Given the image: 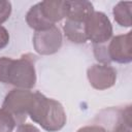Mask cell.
I'll return each instance as SVG.
<instances>
[{
    "mask_svg": "<svg viewBox=\"0 0 132 132\" xmlns=\"http://www.w3.org/2000/svg\"><path fill=\"white\" fill-rule=\"evenodd\" d=\"M32 56L25 55L20 59L0 58V81L12 85L18 89H32L36 84V71Z\"/></svg>",
    "mask_w": 132,
    "mask_h": 132,
    "instance_id": "1",
    "label": "cell"
},
{
    "mask_svg": "<svg viewBox=\"0 0 132 132\" xmlns=\"http://www.w3.org/2000/svg\"><path fill=\"white\" fill-rule=\"evenodd\" d=\"M8 43H9V33L2 25H0V50L6 47Z\"/></svg>",
    "mask_w": 132,
    "mask_h": 132,
    "instance_id": "17",
    "label": "cell"
},
{
    "mask_svg": "<svg viewBox=\"0 0 132 132\" xmlns=\"http://www.w3.org/2000/svg\"><path fill=\"white\" fill-rule=\"evenodd\" d=\"M63 30L65 36L74 43H85L88 41L85 30V22L66 19V22L63 26Z\"/></svg>",
    "mask_w": 132,
    "mask_h": 132,
    "instance_id": "10",
    "label": "cell"
},
{
    "mask_svg": "<svg viewBox=\"0 0 132 132\" xmlns=\"http://www.w3.org/2000/svg\"><path fill=\"white\" fill-rule=\"evenodd\" d=\"M76 132H108L104 127L99 125H90L79 128Z\"/></svg>",
    "mask_w": 132,
    "mask_h": 132,
    "instance_id": "18",
    "label": "cell"
},
{
    "mask_svg": "<svg viewBox=\"0 0 132 132\" xmlns=\"http://www.w3.org/2000/svg\"><path fill=\"white\" fill-rule=\"evenodd\" d=\"M15 132H40V130L31 124H21L18 126Z\"/></svg>",
    "mask_w": 132,
    "mask_h": 132,
    "instance_id": "19",
    "label": "cell"
},
{
    "mask_svg": "<svg viewBox=\"0 0 132 132\" xmlns=\"http://www.w3.org/2000/svg\"><path fill=\"white\" fill-rule=\"evenodd\" d=\"M26 22H27V25L31 29L35 30V32L43 31V30L52 28L53 26H56V25H52L50 22H47L44 19L43 14L40 11V7L38 3L30 7V9L28 10L26 14Z\"/></svg>",
    "mask_w": 132,
    "mask_h": 132,
    "instance_id": "11",
    "label": "cell"
},
{
    "mask_svg": "<svg viewBox=\"0 0 132 132\" xmlns=\"http://www.w3.org/2000/svg\"><path fill=\"white\" fill-rule=\"evenodd\" d=\"M132 111L131 106H126L121 113L119 114V119L117 125L113 129V132H132Z\"/></svg>",
    "mask_w": 132,
    "mask_h": 132,
    "instance_id": "13",
    "label": "cell"
},
{
    "mask_svg": "<svg viewBox=\"0 0 132 132\" xmlns=\"http://www.w3.org/2000/svg\"><path fill=\"white\" fill-rule=\"evenodd\" d=\"M31 120L48 132L61 130L67 121L63 105L52 98L45 97L40 92H35L34 102L29 110Z\"/></svg>",
    "mask_w": 132,
    "mask_h": 132,
    "instance_id": "2",
    "label": "cell"
},
{
    "mask_svg": "<svg viewBox=\"0 0 132 132\" xmlns=\"http://www.w3.org/2000/svg\"><path fill=\"white\" fill-rule=\"evenodd\" d=\"M35 92L26 89H12L4 98L2 108L7 110L15 120L16 125L24 124L34 102Z\"/></svg>",
    "mask_w": 132,
    "mask_h": 132,
    "instance_id": "3",
    "label": "cell"
},
{
    "mask_svg": "<svg viewBox=\"0 0 132 132\" xmlns=\"http://www.w3.org/2000/svg\"><path fill=\"white\" fill-rule=\"evenodd\" d=\"M11 13V3L9 1L0 0V25L5 23Z\"/></svg>",
    "mask_w": 132,
    "mask_h": 132,
    "instance_id": "16",
    "label": "cell"
},
{
    "mask_svg": "<svg viewBox=\"0 0 132 132\" xmlns=\"http://www.w3.org/2000/svg\"><path fill=\"white\" fill-rule=\"evenodd\" d=\"M94 55H95L96 60L100 64L109 65L110 60L108 58L106 45H104V43L103 44H94Z\"/></svg>",
    "mask_w": 132,
    "mask_h": 132,
    "instance_id": "15",
    "label": "cell"
},
{
    "mask_svg": "<svg viewBox=\"0 0 132 132\" xmlns=\"http://www.w3.org/2000/svg\"><path fill=\"white\" fill-rule=\"evenodd\" d=\"M15 126L14 118L4 108H0V132H12Z\"/></svg>",
    "mask_w": 132,
    "mask_h": 132,
    "instance_id": "14",
    "label": "cell"
},
{
    "mask_svg": "<svg viewBox=\"0 0 132 132\" xmlns=\"http://www.w3.org/2000/svg\"><path fill=\"white\" fill-rule=\"evenodd\" d=\"M87 77L90 85L99 91L111 88L117 80V71L106 64H94L87 70Z\"/></svg>",
    "mask_w": 132,
    "mask_h": 132,
    "instance_id": "7",
    "label": "cell"
},
{
    "mask_svg": "<svg viewBox=\"0 0 132 132\" xmlns=\"http://www.w3.org/2000/svg\"><path fill=\"white\" fill-rule=\"evenodd\" d=\"M110 62L128 64L132 61V32L112 37L106 46Z\"/></svg>",
    "mask_w": 132,
    "mask_h": 132,
    "instance_id": "6",
    "label": "cell"
},
{
    "mask_svg": "<svg viewBox=\"0 0 132 132\" xmlns=\"http://www.w3.org/2000/svg\"><path fill=\"white\" fill-rule=\"evenodd\" d=\"M40 11L44 19L52 25L62 21L66 18V6L65 1L62 0H45L38 2Z\"/></svg>",
    "mask_w": 132,
    "mask_h": 132,
    "instance_id": "8",
    "label": "cell"
},
{
    "mask_svg": "<svg viewBox=\"0 0 132 132\" xmlns=\"http://www.w3.org/2000/svg\"><path fill=\"white\" fill-rule=\"evenodd\" d=\"M62 42V33L57 26H53L43 31H37L33 36V46L35 52L43 56L57 53L61 48Z\"/></svg>",
    "mask_w": 132,
    "mask_h": 132,
    "instance_id": "5",
    "label": "cell"
},
{
    "mask_svg": "<svg viewBox=\"0 0 132 132\" xmlns=\"http://www.w3.org/2000/svg\"><path fill=\"white\" fill-rule=\"evenodd\" d=\"M88 40L94 44H103L112 37V25L108 16L102 11H93L85 21Z\"/></svg>",
    "mask_w": 132,
    "mask_h": 132,
    "instance_id": "4",
    "label": "cell"
},
{
    "mask_svg": "<svg viewBox=\"0 0 132 132\" xmlns=\"http://www.w3.org/2000/svg\"><path fill=\"white\" fill-rule=\"evenodd\" d=\"M131 7L132 2L130 1H120L114 5L112 9V14L114 21L121 27H131Z\"/></svg>",
    "mask_w": 132,
    "mask_h": 132,
    "instance_id": "12",
    "label": "cell"
},
{
    "mask_svg": "<svg viewBox=\"0 0 132 132\" xmlns=\"http://www.w3.org/2000/svg\"><path fill=\"white\" fill-rule=\"evenodd\" d=\"M66 6V19L85 22L87 18L94 11V6L90 1L74 0L65 1Z\"/></svg>",
    "mask_w": 132,
    "mask_h": 132,
    "instance_id": "9",
    "label": "cell"
}]
</instances>
